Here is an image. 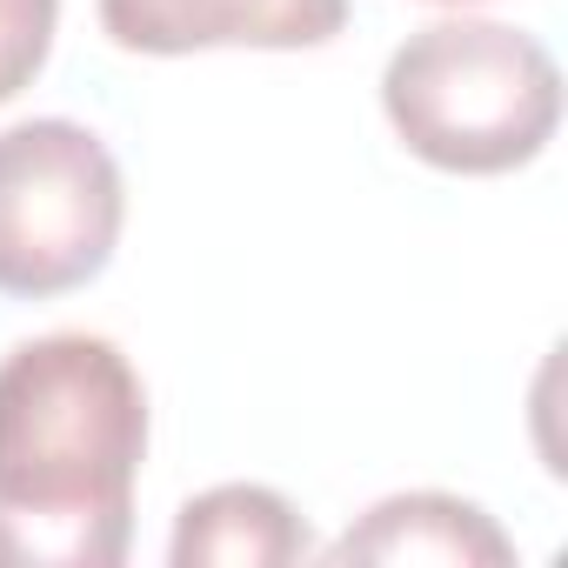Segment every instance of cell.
Returning <instances> with one entry per match:
<instances>
[{
  "label": "cell",
  "instance_id": "cell-3",
  "mask_svg": "<svg viewBox=\"0 0 568 568\" xmlns=\"http://www.w3.org/2000/svg\"><path fill=\"white\" fill-rule=\"evenodd\" d=\"M128 187L108 141L81 121L0 128V295L54 302L114 261Z\"/></svg>",
  "mask_w": 568,
  "mask_h": 568
},
{
  "label": "cell",
  "instance_id": "cell-2",
  "mask_svg": "<svg viewBox=\"0 0 568 568\" xmlns=\"http://www.w3.org/2000/svg\"><path fill=\"white\" fill-rule=\"evenodd\" d=\"M382 108L415 161L442 174H515L561 128V68L521 28L435 21L388 54Z\"/></svg>",
  "mask_w": 568,
  "mask_h": 568
},
{
  "label": "cell",
  "instance_id": "cell-8",
  "mask_svg": "<svg viewBox=\"0 0 568 568\" xmlns=\"http://www.w3.org/2000/svg\"><path fill=\"white\" fill-rule=\"evenodd\" d=\"M442 8H468V0H442Z\"/></svg>",
  "mask_w": 568,
  "mask_h": 568
},
{
  "label": "cell",
  "instance_id": "cell-6",
  "mask_svg": "<svg viewBox=\"0 0 568 568\" xmlns=\"http://www.w3.org/2000/svg\"><path fill=\"white\" fill-rule=\"evenodd\" d=\"M315 555L308 521L295 515L288 495H274L261 481H221L174 515L168 561L174 568H281Z\"/></svg>",
  "mask_w": 568,
  "mask_h": 568
},
{
  "label": "cell",
  "instance_id": "cell-1",
  "mask_svg": "<svg viewBox=\"0 0 568 568\" xmlns=\"http://www.w3.org/2000/svg\"><path fill=\"white\" fill-rule=\"evenodd\" d=\"M148 388L108 335L0 362V568H114L134 541Z\"/></svg>",
  "mask_w": 568,
  "mask_h": 568
},
{
  "label": "cell",
  "instance_id": "cell-7",
  "mask_svg": "<svg viewBox=\"0 0 568 568\" xmlns=\"http://www.w3.org/2000/svg\"><path fill=\"white\" fill-rule=\"evenodd\" d=\"M61 28V0H0V101L41 81Z\"/></svg>",
  "mask_w": 568,
  "mask_h": 568
},
{
  "label": "cell",
  "instance_id": "cell-4",
  "mask_svg": "<svg viewBox=\"0 0 568 568\" xmlns=\"http://www.w3.org/2000/svg\"><path fill=\"white\" fill-rule=\"evenodd\" d=\"M101 34L121 54H201L267 48L295 54L348 28V0H94Z\"/></svg>",
  "mask_w": 568,
  "mask_h": 568
},
{
  "label": "cell",
  "instance_id": "cell-5",
  "mask_svg": "<svg viewBox=\"0 0 568 568\" xmlns=\"http://www.w3.org/2000/svg\"><path fill=\"white\" fill-rule=\"evenodd\" d=\"M328 561H442V568H501L515 561V541L495 528L488 508L415 488L375 501L342 541H328Z\"/></svg>",
  "mask_w": 568,
  "mask_h": 568
}]
</instances>
